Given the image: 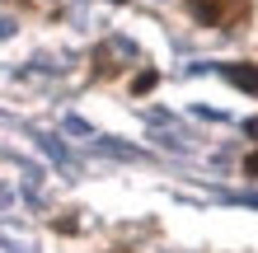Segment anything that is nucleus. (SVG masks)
<instances>
[{"label":"nucleus","mask_w":258,"mask_h":253,"mask_svg":"<svg viewBox=\"0 0 258 253\" xmlns=\"http://www.w3.org/2000/svg\"><path fill=\"white\" fill-rule=\"evenodd\" d=\"M183 5L197 24H211V28H239L249 19V0H183Z\"/></svg>","instance_id":"obj_1"},{"label":"nucleus","mask_w":258,"mask_h":253,"mask_svg":"<svg viewBox=\"0 0 258 253\" xmlns=\"http://www.w3.org/2000/svg\"><path fill=\"white\" fill-rule=\"evenodd\" d=\"M117 52H127L122 42H103V47H94V80H113L117 70H122Z\"/></svg>","instance_id":"obj_2"},{"label":"nucleus","mask_w":258,"mask_h":253,"mask_svg":"<svg viewBox=\"0 0 258 253\" xmlns=\"http://www.w3.org/2000/svg\"><path fill=\"white\" fill-rule=\"evenodd\" d=\"M221 75L235 89H244V94H258V66L253 61H230V66H221Z\"/></svg>","instance_id":"obj_3"},{"label":"nucleus","mask_w":258,"mask_h":253,"mask_svg":"<svg viewBox=\"0 0 258 253\" xmlns=\"http://www.w3.org/2000/svg\"><path fill=\"white\" fill-rule=\"evenodd\" d=\"M155 85H160V70H141V75L132 80V94H150Z\"/></svg>","instance_id":"obj_4"},{"label":"nucleus","mask_w":258,"mask_h":253,"mask_svg":"<svg viewBox=\"0 0 258 253\" xmlns=\"http://www.w3.org/2000/svg\"><path fill=\"white\" fill-rule=\"evenodd\" d=\"M244 174H249V178H258V150H253V155H244Z\"/></svg>","instance_id":"obj_5"},{"label":"nucleus","mask_w":258,"mask_h":253,"mask_svg":"<svg viewBox=\"0 0 258 253\" xmlns=\"http://www.w3.org/2000/svg\"><path fill=\"white\" fill-rule=\"evenodd\" d=\"M244 131H249V136H258V117H249V122H244Z\"/></svg>","instance_id":"obj_6"}]
</instances>
